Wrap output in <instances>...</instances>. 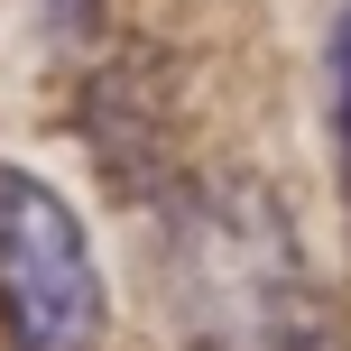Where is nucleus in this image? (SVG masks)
Instances as JSON below:
<instances>
[{"label":"nucleus","instance_id":"obj_3","mask_svg":"<svg viewBox=\"0 0 351 351\" xmlns=\"http://www.w3.org/2000/svg\"><path fill=\"white\" fill-rule=\"evenodd\" d=\"M333 176H342V194H351V10H342V28H333Z\"/></svg>","mask_w":351,"mask_h":351},{"label":"nucleus","instance_id":"obj_1","mask_svg":"<svg viewBox=\"0 0 351 351\" xmlns=\"http://www.w3.org/2000/svg\"><path fill=\"white\" fill-rule=\"evenodd\" d=\"M185 324L213 351H342L287 204L259 185H222L185 222Z\"/></svg>","mask_w":351,"mask_h":351},{"label":"nucleus","instance_id":"obj_2","mask_svg":"<svg viewBox=\"0 0 351 351\" xmlns=\"http://www.w3.org/2000/svg\"><path fill=\"white\" fill-rule=\"evenodd\" d=\"M102 268L65 194L0 167V342L10 351H93Z\"/></svg>","mask_w":351,"mask_h":351},{"label":"nucleus","instance_id":"obj_4","mask_svg":"<svg viewBox=\"0 0 351 351\" xmlns=\"http://www.w3.org/2000/svg\"><path fill=\"white\" fill-rule=\"evenodd\" d=\"M93 10H102V0H56V19H65V28H84Z\"/></svg>","mask_w":351,"mask_h":351}]
</instances>
